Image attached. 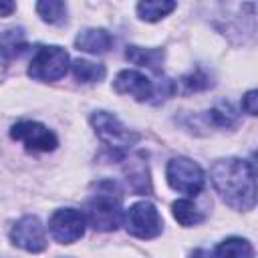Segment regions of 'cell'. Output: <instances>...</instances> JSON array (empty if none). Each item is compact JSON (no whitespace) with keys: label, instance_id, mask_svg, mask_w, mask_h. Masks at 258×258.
I'll return each instance as SVG.
<instances>
[{"label":"cell","instance_id":"6da1fadb","mask_svg":"<svg viewBox=\"0 0 258 258\" xmlns=\"http://www.w3.org/2000/svg\"><path fill=\"white\" fill-rule=\"evenodd\" d=\"M210 179L222 200L236 210H252L256 204V165L254 161L226 157L214 161Z\"/></svg>","mask_w":258,"mask_h":258},{"label":"cell","instance_id":"7a4b0ae2","mask_svg":"<svg viewBox=\"0 0 258 258\" xmlns=\"http://www.w3.org/2000/svg\"><path fill=\"white\" fill-rule=\"evenodd\" d=\"M93 194L85 204V220L99 232L115 230L123 220L121 189L111 179H101L93 185Z\"/></svg>","mask_w":258,"mask_h":258},{"label":"cell","instance_id":"3957f363","mask_svg":"<svg viewBox=\"0 0 258 258\" xmlns=\"http://www.w3.org/2000/svg\"><path fill=\"white\" fill-rule=\"evenodd\" d=\"M113 87L119 95H129L133 97L135 101H151V97H161V99H167L173 91H175V85L167 79H163L159 85H153L151 79H147L143 73L139 71H121L115 81H113Z\"/></svg>","mask_w":258,"mask_h":258},{"label":"cell","instance_id":"277c9868","mask_svg":"<svg viewBox=\"0 0 258 258\" xmlns=\"http://www.w3.org/2000/svg\"><path fill=\"white\" fill-rule=\"evenodd\" d=\"M91 125L97 137L115 151H127L139 141V133L127 129L113 113L109 111H95L91 115Z\"/></svg>","mask_w":258,"mask_h":258},{"label":"cell","instance_id":"5b68a950","mask_svg":"<svg viewBox=\"0 0 258 258\" xmlns=\"http://www.w3.org/2000/svg\"><path fill=\"white\" fill-rule=\"evenodd\" d=\"M69 71V52L62 46L50 44V46H40L28 67V77L34 81L50 83L58 81L67 75Z\"/></svg>","mask_w":258,"mask_h":258},{"label":"cell","instance_id":"8992f818","mask_svg":"<svg viewBox=\"0 0 258 258\" xmlns=\"http://www.w3.org/2000/svg\"><path fill=\"white\" fill-rule=\"evenodd\" d=\"M125 230L141 240L157 238L163 230V220L151 202H137L123 214Z\"/></svg>","mask_w":258,"mask_h":258},{"label":"cell","instance_id":"52a82bcc","mask_svg":"<svg viewBox=\"0 0 258 258\" xmlns=\"http://www.w3.org/2000/svg\"><path fill=\"white\" fill-rule=\"evenodd\" d=\"M165 177L175 191L187 194V196H198L204 189V181H206L202 167L187 157L169 159L165 167Z\"/></svg>","mask_w":258,"mask_h":258},{"label":"cell","instance_id":"ba28073f","mask_svg":"<svg viewBox=\"0 0 258 258\" xmlns=\"http://www.w3.org/2000/svg\"><path fill=\"white\" fill-rule=\"evenodd\" d=\"M10 137L14 141H20L28 151H40L48 153L54 151L58 145L56 135L38 121H18L10 129Z\"/></svg>","mask_w":258,"mask_h":258},{"label":"cell","instance_id":"9c48e42d","mask_svg":"<svg viewBox=\"0 0 258 258\" xmlns=\"http://www.w3.org/2000/svg\"><path fill=\"white\" fill-rule=\"evenodd\" d=\"M85 214L75 208H60L48 220V232L58 244H73L85 234Z\"/></svg>","mask_w":258,"mask_h":258},{"label":"cell","instance_id":"30bf717a","mask_svg":"<svg viewBox=\"0 0 258 258\" xmlns=\"http://www.w3.org/2000/svg\"><path fill=\"white\" fill-rule=\"evenodd\" d=\"M10 240L18 248L36 254L46 248V230L36 216H24L12 226Z\"/></svg>","mask_w":258,"mask_h":258},{"label":"cell","instance_id":"8fae6325","mask_svg":"<svg viewBox=\"0 0 258 258\" xmlns=\"http://www.w3.org/2000/svg\"><path fill=\"white\" fill-rule=\"evenodd\" d=\"M123 173L127 177V183L133 194L137 196H147L151 194V177H149V167L143 157V153H135L125 159Z\"/></svg>","mask_w":258,"mask_h":258},{"label":"cell","instance_id":"7c38bea8","mask_svg":"<svg viewBox=\"0 0 258 258\" xmlns=\"http://www.w3.org/2000/svg\"><path fill=\"white\" fill-rule=\"evenodd\" d=\"M75 44L79 50L91 54H103L113 46V36L105 28H85L75 38Z\"/></svg>","mask_w":258,"mask_h":258},{"label":"cell","instance_id":"4fadbf2b","mask_svg":"<svg viewBox=\"0 0 258 258\" xmlns=\"http://www.w3.org/2000/svg\"><path fill=\"white\" fill-rule=\"evenodd\" d=\"M125 56L127 60H131L133 64H139V67H147L155 73L161 71V62H163V48H141V46H127L125 50Z\"/></svg>","mask_w":258,"mask_h":258},{"label":"cell","instance_id":"5bb4252c","mask_svg":"<svg viewBox=\"0 0 258 258\" xmlns=\"http://www.w3.org/2000/svg\"><path fill=\"white\" fill-rule=\"evenodd\" d=\"M214 258H254V248L248 240L232 236L218 244Z\"/></svg>","mask_w":258,"mask_h":258},{"label":"cell","instance_id":"9a60e30c","mask_svg":"<svg viewBox=\"0 0 258 258\" xmlns=\"http://www.w3.org/2000/svg\"><path fill=\"white\" fill-rule=\"evenodd\" d=\"M175 2L169 0H147V2H139L137 4V14L141 20L147 22H157L163 16H167L171 10H175Z\"/></svg>","mask_w":258,"mask_h":258},{"label":"cell","instance_id":"2e32d148","mask_svg":"<svg viewBox=\"0 0 258 258\" xmlns=\"http://www.w3.org/2000/svg\"><path fill=\"white\" fill-rule=\"evenodd\" d=\"M73 75L81 83H99L105 77V67L101 62H91L85 58H77L73 62Z\"/></svg>","mask_w":258,"mask_h":258},{"label":"cell","instance_id":"e0dca14e","mask_svg":"<svg viewBox=\"0 0 258 258\" xmlns=\"http://www.w3.org/2000/svg\"><path fill=\"white\" fill-rule=\"evenodd\" d=\"M171 210H173V218L181 226H196V224L204 222V214L189 200H177V202H173Z\"/></svg>","mask_w":258,"mask_h":258},{"label":"cell","instance_id":"ac0fdd59","mask_svg":"<svg viewBox=\"0 0 258 258\" xmlns=\"http://www.w3.org/2000/svg\"><path fill=\"white\" fill-rule=\"evenodd\" d=\"M208 121H212L216 127H226L228 129V127H234L238 123V113L228 101H222V103L214 105L208 111Z\"/></svg>","mask_w":258,"mask_h":258},{"label":"cell","instance_id":"d6986e66","mask_svg":"<svg viewBox=\"0 0 258 258\" xmlns=\"http://www.w3.org/2000/svg\"><path fill=\"white\" fill-rule=\"evenodd\" d=\"M36 12L48 24H60L67 18V4L60 0H44L36 4Z\"/></svg>","mask_w":258,"mask_h":258},{"label":"cell","instance_id":"ffe728a7","mask_svg":"<svg viewBox=\"0 0 258 258\" xmlns=\"http://www.w3.org/2000/svg\"><path fill=\"white\" fill-rule=\"evenodd\" d=\"M179 83L183 87V93H198V91H206V89L212 87L210 75L206 71H202V69H196L189 75H183Z\"/></svg>","mask_w":258,"mask_h":258},{"label":"cell","instance_id":"44dd1931","mask_svg":"<svg viewBox=\"0 0 258 258\" xmlns=\"http://www.w3.org/2000/svg\"><path fill=\"white\" fill-rule=\"evenodd\" d=\"M242 111L248 115H256L258 113V93L256 91H248L242 97Z\"/></svg>","mask_w":258,"mask_h":258},{"label":"cell","instance_id":"7402d4cb","mask_svg":"<svg viewBox=\"0 0 258 258\" xmlns=\"http://www.w3.org/2000/svg\"><path fill=\"white\" fill-rule=\"evenodd\" d=\"M8 54H6V50L2 48V44H0V81H2V77H4V73H6V64H8Z\"/></svg>","mask_w":258,"mask_h":258},{"label":"cell","instance_id":"603a6c76","mask_svg":"<svg viewBox=\"0 0 258 258\" xmlns=\"http://www.w3.org/2000/svg\"><path fill=\"white\" fill-rule=\"evenodd\" d=\"M189 258H214V254H212L210 250H206V248H198V250L191 252Z\"/></svg>","mask_w":258,"mask_h":258},{"label":"cell","instance_id":"cb8c5ba5","mask_svg":"<svg viewBox=\"0 0 258 258\" xmlns=\"http://www.w3.org/2000/svg\"><path fill=\"white\" fill-rule=\"evenodd\" d=\"M12 10H14L12 2H0V16H8V14H12Z\"/></svg>","mask_w":258,"mask_h":258},{"label":"cell","instance_id":"d4e9b609","mask_svg":"<svg viewBox=\"0 0 258 258\" xmlns=\"http://www.w3.org/2000/svg\"><path fill=\"white\" fill-rule=\"evenodd\" d=\"M67 258H71V256H67Z\"/></svg>","mask_w":258,"mask_h":258}]
</instances>
